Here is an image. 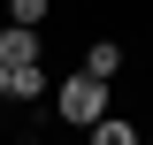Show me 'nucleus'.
<instances>
[{"instance_id": "obj_6", "label": "nucleus", "mask_w": 153, "mask_h": 145, "mask_svg": "<svg viewBox=\"0 0 153 145\" xmlns=\"http://www.w3.org/2000/svg\"><path fill=\"white\" fill-rule=\"evenodd\" d=\"M38 92H46L38 69H8V99H38Z\"/></svg>"}, {"instance_id": "obj_7", "label": "nucleus", "mask_w": 153, "mask_h": 145, "mask_svg": "<svg viewBox=\"0 0 153 145\" xmlns=\"http://www.w3.org/2000/svg\"><path fill=\"white\" fill-rule=\"evenodd\" d=\"M0 99H8V69H0Z\"/></svg>"}, {"instance_id": "obj_8", "label": "nucleus", "mask_w": 153, "mask_h": 145, "mask_svg": "<svg viewBox=\"0 0 153 145\" xmlns=\"http://www.w3.org/2000/svg\"><path fill=\"white\" fill-rule=\"evenodd\" d=\"M138 145H146V138H138Z\"/></svg>"}, {"instance_id": "obj_2", "label": "nucleus", "mask_w": 153, "mask_h": 145, "mask_svg": "<svg viewBox=\"0 0 153 145\" xmlns=\"http://www.w3.org/2000/svg\"><path fill=\"white\" fill-rule=\"evenodd\" d=\"M0 69H38V31H0Z\"/></svg>"}, {"instance_id": "obj_3", "label": "nucleus", "mask_w": 153, "mask_h": 145, "mask_svg": "<svg viewBox=\"0 0 153 145\" xmlns=\"http://www.w3.org/2000/svg\"><path fill=\"white\" fill-rule=\"evenodd\" d=\"M115 69H123V46H115V38H100L92 54H84V69H76V76H92V84H115Z\"/></svg>"}, {"instance_id": "obj_4", "label": "nucleus", "mask_w": 153, "mask_h": 145, "mask_svg": "<svg viewBox=\"0 0 153 145\" xmlns=\"http://www.w3.org/2000/svg\"><path fill=\"white\" fill-rule=\"evenodd\" d=\"M84 138H92V145H138V130H130V122H115V115H100Z\"/></svg>"}, {"instance_id": "obj_5", "label": "nucleus", "mask_w": 153, "mask_h": 145, "mask_svg": "<svg viewBox=\"0 0 153 145\" xmlns=\"http://www.w3.org/2000/svg\"><path fill=\"white\" fill-rule=\"evenodd\" d=\"M8 23H16V31H38V23H46V0H8Z\"/></svg>"}, {"instance_id": "obj_1", "label": "nucleus", "mask_w": 153, "mask_h": 145, "mask_svg": "<svg viewBox=\"0 0 153 145\" xmlns=\"http://www.w3.org/2000/svg\"><path fill=\"white\" fill-rule=\"evenodd\" d=\"M54 107L69 115V122H84V130H92L100 115H107V84H92V76H69V84L54 92Z\"/></svg>"}]
</instances>
